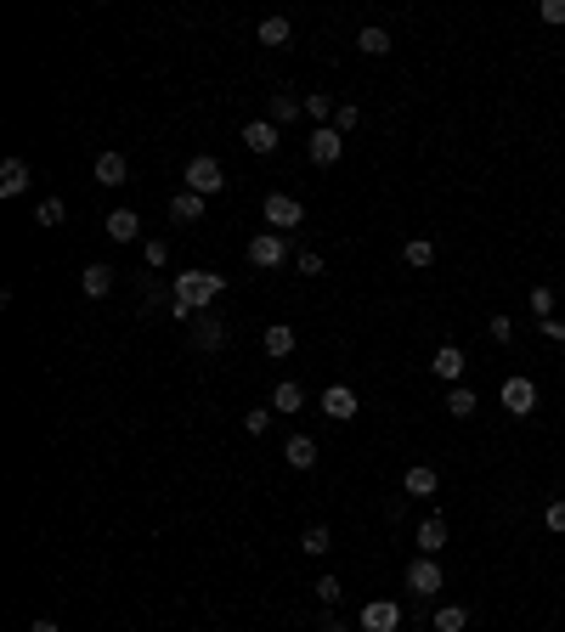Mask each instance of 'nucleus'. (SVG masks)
<instances>
[{
	"mask_svg": "<svg viewBox=\"0 0 565 632\" xmlns=\"http://www.w3.org/2000/svg\"><path fill=\"white\" fill-rule=\"evenodd\" d=\"M221 288H226L221 271H176V300L192 305V311H198V305H216Z\"/></svg>",
	"mask_w": 565,
	"mask_h": 632,
	"instance_id": "nucleus-1",
	"label": "nucleus"
},
{
	"mask_svg": "<svg viewBox=\"0 0 565 632\" xmlns=\"http://www.w3.org/2000/svg\"><path fill=\"white\" fill-rule=\"evenodd\" d=\"M498 401H503V412H509V418H531V412H538V384H531L526 373H514V378H503Z\"/></svg>",
	"mask_w": 565,
	"mask_h": 632,
	"instance_id": "nucleus-2",
	"label": "nucleus"
},
{
	"mask_svg": "<svg viewBox=\"0 0 565 632\" xmlns=\"http://www.w3.org/2000/svg\"><path fill=\"white\" fill-rule=\"evenodd\" d=\"M187 192H198V198H209V192H221L226 187V169H221V159H209V152H198V159L187 164Z\"/></svg>",
	"mask_w": 565,
	"mask_h": 632,
	"instance_id": "nucleus-3",
	"label": "nucleus"
},
{
	"mask_svg": "<svg viewBox=\"0 0 565 632\" xmlns=\"http://www.w3.org/2000/svg\"><path fill=\"white\" fill-rule=\"evenodd\" d=\"M357 627L362 632H402V610H396V598H368Z\"/></svg>",
	"mask_w": 565,
	"mask_h": 632,
	"instance_id": "nucleus-4",
	"label": "nucleus"
},
{
	"mask_svg": "<svg viewBox=\"0 0 565 632\" xmlns=\"http://www.w3.org/2000/svg\"><path fill=\"white\" fill-rule=\"evenodd\" d=\"M261 215H266V226H271V232H288V226H300V221H305L300 198H288V192H271Z\"/></svg>",
	"mask_w": 565,
	"mask_h": 632,
	"instance_id": "nucleus-5",
	"label": "nucleus"
},
{
	"mask_svg": "<svg viewBox=\"0 0 565 632\" xmlns=\"http://www.w3.org/2000/svg\"><path fill=\"white\" fill-rule=\"evenodd\" d=\"M305 152H311V164H340V152H345V136L334 130V125H317L311 130V142H305Z\"/></svg>",
	"mask_w": 565,
	"mask_h": 632,
	"instance_id": "nucleus-6",
	"label": "nucleus"
},
{
	"mask_svg": "<svg viewBox=\"0 0 565 632\" xmlns=\"http://www.w3.org/2000/svg\"><path fill=\"white\" fill-rule=\"evenodd\" d=\"M283 232H261V238H249V266L255 271H271V266H283Z\"/></svg>",
	"mask_w": 565,
	"mask_h": 632,
	"instance_id": "nucleus-7",
	"label": "nucleus"
},
{
	"mask_svg": "<svg viewBox=\"0 0 565 632\" xmlns=\"http://www.w3.org/2000/svg\"><path fill=\"white\" fill-rule=\"evenodd\" d=\"M407 588H413L419 598H436V593H441V565H436V559H424V553H419V559L407 565Z\"/></svg>",
	"mask_w": 565,
	"mask_h": 632,
	"instance_id": "nucleus-8",
	"label": "nucleus"
},
{
	"mask_svg": "<svg viewBox=\"0 0 565 632\" xmlns=\"http://www.w3.org/2000/svg\"><path fill=\"white\" fill-rule=\"evenodd\" d=\"M464 367H469V356H464L458 345H441L436 356H430V373H436L441 384H458V378H464Z\"/></svg>",
	"mask_w": 565,
	"mask_h": 632,
	"instance_id": "nucleus-9",
	"label": "nucleus"
},
{
	"mask_svg": "<svg viewBox=\"0 0 565 632\" xmlns=\"http://www.w3.org/2000/svg\"><path fill=\"white\" fill-rule=\"evenodd\" d=\"M323 412H328L334 424L357 418V390H350V384H328V390H323Z\"/></svg>",
	"mask_w": 565,
	"mask_h": 632,
	"instance_id": "nucleus-10",
	"label": "nucleus"
},
{
	"mask_svg": "<svg viewBox=\"0 0 565 632\" xmlns=\"http://www.w3.org/2000/svg\"><path fill=\"white\" fill-rule=\"evenodd\" d=\"M278 125H271V119H255V125H243V147L249 152H278Z\"/></svg>",
	"mask_w": 565,
	"mask_h": 632,
	"instance_id": "nucleus-11",
	"label": "nucleus"
},
{
	"mask_svg": "<svg viewBox=\"0 0 565 632\" xmlns=\"http://www.w3.org/2000/svg\"><path fill=\"white\" fill-rule=\"evenodd\" d=\"M402 491H407V497H436V491H441V474H436L430 464H413V469H407V480H402Z\"/></svg>",
	"mask_w": 565,
	"mask_h": 632,
	"instance_id": "nucleus-12",
	"label": "nucleus"
},
{
	"mask_svg": "<svg viewBox=\"0 0 565 632\" xmlns=\"http://www.w3.org/2000/svg\"><path fill=\"white\" fill-rule=\"evenodd\" d=\"M23 192H28V164L6 159V164H0V198H23Z\"/></svg>",
	"mask_w": 565,
	"mask_h": 632,
	"instance_id": "nucleus-13",
	"label": "nucleus"
},
{
	"mask_svg": "<svg viewBox=\"0 0 565 632\" xmlns=\"http://www.w3.org/2000/svg\"><path fill=\"white\" fill-rule=\"evenodd\" d=\"M125 176H130L125 152H102L97 159V187H125Z\"/></svg>",
	"mask_w": 565,
	"mask_h": 632,
	"instance_id": "nucleus-14",
	"label": "nucleus"
},
{
	"mask_svg": "<svg viewBox=\"0 0 565 632\" xmlns=\"http://www.w3.org/2000/svg\"><path fill=\"white\" fill-rule=\"evenodd\" d=\"M390 28H379V23H368V28H362V35H357V51L362 57H390Z\"/></svg>",
	"mask_w": 565,
	"mask_h": 632,
	"instance_id": "nucleus-15",
	"label": "nucleus"
},
{
	"mask_svg": "<svg viewBox=\"0 0 565 632\" xmlns=\"http://www.w3.org/2000/svg\"><path fill=\"white\" fill-rule=\"evenodd\" d=\"M441 548H447V519H424V526H419V553L436 559Z\"/></svg>",
	"mask_w": 565,
	"mask_h": 632,
	"instance_id": "nucleus-16",
	"label": "nucleus"
},
{
	"mask_svg": "<svg viewBox=\"0 0 565 632\" xmlns=\"http://www.w3.org/2000/svg\"><path fill=\"white\" fill-rule=\"evenodd\" d=\"M283 457H288V469H311V464H317V441H311V435H288Z\"/></svg>",
	"mask_w": 565,
	"mask_h": 632,
	"instance_id": "nucleus-17",
	"label": "nucleus"
},
{
	"mask_svg": "<svg viewBox=\"0 0 565 632\" xmlns=\"http://www.w3.org/2000/svg\"><path fill=\"white\" fill-rule=\"evenodd\" d=\"M192 345L198 350H221L226 345V328H221V322H209V316H192Z\"/></svg>",
	"mask_w": 565,
	"mask_h": 632,
	"instance_id": "nucleus-18",
	"label": "nucleus"
},
{
	"mask_svg": "<svg viewBox=\"0 0 565 632\" xmlns=\"http://www.w3.org/2000/svg\"><path fill=\"white\" fill-rule=\"evenodd\" d=\"M170 215H176V221H181V226H192V221H198V215H204V198H198V192H187V187H181V192H170Z\"/></svg>",
	"mask_w": 565,
	"mask_h": 632,
	"instance_id": "nucleus-19",
	"label": "nucleus"
},
{
	"mask_svg": "<svg viewBox=\"0 0 565 632\" xmlns=\"http://www.w3.org/2000/svg\"><path fill=\"white\" fill-rule=\"evenodd\" d=\"M136 232H142V221H136V209H114V215H108V238H114V243H130Z\"/></svg>",
	"mask_w": 565,
	"mask_h": 632,
	"instance_id": "nucleus-20",
	"label": "nucleus"
},
{
	"mask_svg": "<svg viewBox=\"0 0 565 632\" xmlns=\"http://www.w3.org/2000/svg\"><path fill=\"white\" fill-rule=\"evenodd\" d=\"M430 627H436V632H464V627H469V610H464V605H441V610L430 615Z\"/></svg>",
	"mask_w": 565,
	"mask_h": 632,
	"instance_id": "nucleus-21",
	"label": "nucleus"
},
{
	"mask_svg": "<svg viewBox=\"0 0 565 632\" xmlns=\"http://www.w3.org/2000/svg\"><path fill=\"white\" fill-rule=\"evenodd\" d=\"M261 345H266V356H288V350H294V328H283V322H271V328L261 333Z\"/></svg>",
	"mask_w": 565,
	"mask_h": 632,
	"instance_id": "nucleus-22",
	"label": "nucleus"
},
{
	"mask_svg": "<svg viewBox=\"0 0 565 632\" xmlns=\"http://www.w3.org/2000/svg\"><path fill=\"white\" fill-rule=\"evenodd\" d=\"M80 288H85L90 300H102V294H108V288H114V266H85V277H80Z\"/></svg>",
	"mask_w": 565,
	"mask_h": 632,
	"instance_id": "nucleus-23",
	"label": "nucleus"
},
{
	"mask_svg": "<svg viewBox=\"0 0 565 632\" xmlns=\"http://www.w3.org/2000/svg\"><path fill=\"white\" fill-rule=\"evenodd\" d=\"M305 407V390H300V384H278V390H271V412H300Z\"/></svg>",
	"mask_w": 565,
	"mask_h": 632,
	"instance_id": "nucleus-24",
	"label": "nucleus"
},
{
	"mask_svg": "<svg viewBox=\"0 0 565 632\" xmlns=\"http://www.w3.org/2000/svg\"><path fill=\"white\" fill-rule=\"evenodd\" d=\"M441 407H447L452 418H469V412H475L481 401H475V390H464V384H452V390H447V401H441Z\"/></svg>",
	"mask_w": 565,
	"mask_h": 632,
	"instance_id": "nucleus-25",
	"label": "nucleus"
},
{
	"mask_svg": "<svg viewBox=\"0 0 565 632\" xmlns=\"http://www.w3.org/2000/svg\"><path fill=\"white\" fill-rule=\"evenodd\" d=\"M402 260H407V266H413V271L436 266V243H430V238H413V243H407V249H402Z\"/></svg>",
	"mask_w": 565,
	"mask_h": 632,
	"instance_id": "nucleus-26",
	"label": "nucleus"
},
{
	"mask_svg": "<svg viewBox=\"0 0 565 632\" xmlns=\"http://www.w3.org/2000/svg\"><path fill=\"white\" fill-rule=\"evenodd\" d=\"M305 113H311V119H317V125H328V119H334V113H340V102H334V97H328V90H311V97H305Z\"/></svg>",
	"mask_w": 565,
	"mask_h": 632,
	"instance_id": "nucleus-27",
	"label": "nucleus"
},
{
	"mask_svg": "<svg viewBox=\"0 0 565 632\" xmlns=\"http://www.w3.org/2000/svg\"><path fill=\"white\" fill-rule=\"evenodd\" d=\"M300 107H305V102H294L288 90H278V97H271V125H288V119H300Z\"/></svg>",
	"mask_w": 565,
	"mask_h": 632,
	"instance_id": "nucleus-28",
	"label": "nucleus"
},
{
	"mask_svg": "<svg viewBox=\"0 0 565 632\" xmlns=\"http://www.w3.org/2000/svg\"><path fill=\"white\" fill-rule=\"evenodd\" d=\"M300 548H305V553H311V559H323V553L334 548V536H328V526H311V531H305V536H300Z\"/></svg>",
	"mask_w": 565,
	"mask_h": 632,
	"instance_id": "nucleus-29",
	"label": "nucleus"
},
{
	"mask_svg": "<svg viewBox=\"0 0 565 632\" xmlns=\"http://www.w3.org/2000/svg\"><path fill=\"white\" fill-rule=\"evenodd\" d=\"M288 18H261V45H288Z\"/></svg>",
	"mask_w": 565,
	"mask_h": 632,
	"instance_id": "nucleus-30",
	"label": "nucleus"
},
{
	"mask_svg": "<svg viewBox=\"0 0 565 632\" xmlns=\"http://www.w3.org/2000/svg\"><path fill=\"white\" fill-rule=\"evenodd\" d=\"M317 598H323V605H340V598H345V581H340V576H317Z\"/></svg>",
	"mask_w": 565,
	"mask_h": 632,
	"instance_id": "nucleus-31",
	"label": "nucleus"
},
{
	"mask_svg": "<svg viewBox=\"0 0 565 632\" xmlns=\"http://www.w3.org/2000/svg\"><path fill=\"white\" fill-rule=\"evenodd\" d=\"M357 125H362L357 102H340V113H334V130H340V136H350V130H357Z\"/></svg>",
	"mask_w": 565,
	"mask_h": 632,
	"instance_id": "nucleus-32",
	"label": "nucleus"
},
{
	"mask_svg": "<svg viewBox=\"0 0 565 632\" xmlns=\"http://www.w3.org/2000/svg\"><path fill=\"white\" fill-rule=\"evenodd\" d=\"M243 429H249V435H266V429H271V407H249V412H243Z\"/></svg>",
	"mask_w": 565,
	"mask_h": 632,
	"instance_id": "nucleus-33",
	"label": "nucleus"
},
{
	"mask_svg": "<svg viewBox=\"0 0 565 632\" xmlns=\"http://www.w3.org/2000/svg\"><path fill=\"white\" fill-rule=\"evenodd\" d=\"M531 311H538V316L548 322V311H554V288H548V283H538V288H531Z\"/></svg>",
	"mask_w": 565,
	"mask_h": 632,
	"instance_id": "nucleus-34",
	"label": "nucleus"
},
{
	"mask_svg": "<svg viewBox=\"0 0 565 632\" xmlns=\"http://www.w3.org/2000/svg\"><path fill=\"white\" fill-rule=\"evenodd\" d=\"M63 198H45V204H40V226H63Z\"/></svg>",
	"mask_w": 565,
	"mask_h": 632,
	"instance_id": "nucleus-35",
	"label": "nucleus"
},
{
	"mask_svg": "<svg viewBox=\"0 0 565 632\" xmlns=\"http://www.w3.org/2000/svg\"><path fill=\"white\" fill-rule=\"evenodd\" d=\"M543 526H548V531H560V536H565V497H554V503H548V514H543Z\"/></svg>",
	"mask_w": 565,
	"mask_h": 632,
	"instance_id": "nucleus-36",
	"label": "nucleus"
},
{
	"mask_svg": "<svg viewBox=\"0 0 565 632\" xmlns=\"http://www.w3.org/2000/svg\"><path fill=\"white\" fill-rule=\"evenodd\" d=\"M486 328H492L498 345H509V339H514V322H509V316H486Z\"/></svg>",
	"mask_w": 565,
	"mask_h": 632,
	"instance_id": "nucleus-37",
	"label": "nucleus"
},
{
	"mask_svg": "<svg viewBox=\"0 0 565 632\" xmlns=\"http://www.w3.org/2000/svg\"><path fill=\"white\" fill-rule=\"evenodd\" d=\"M300 271H305V277H323V254L305 249V254H300Z\"/></svg>",
	"mask_w": 565,
	"mask_h": 632,
	"instance_id": "nucleus-38",
	"label": "nucleus"
},
{
	"mask_svg": "<svg viewBox=\"0 0 565 632\" xmlns=\"http://www.w3.org/2000/svg\"><path fill=\"white\" fill-rule=\"evenodd\" d=\"M543 23H565V0H543Z\"/></svg>",
	"mask_w": 565,
	"mask_h": 632,
	"instance_id": "nucleus-39",
	"label": "nucleus"
},
{
	"mask_svg": "<svg viewBox=\"0 0 565 632\" xmlns=\"http://www.w3.org/2000/svg\"><path fill=\"white\" fill-rule=\"evenodd\" d=\"M164 260H170V249H164V243L153 238V243H147V266H164Z\"/></svg>",
	"mask_w": 565,
	"mask_h": 632,
	"instance_id": "nucleus-40",
	"label": "nucleus"
},
{
	"mask_svg": "<svg viewBox=\"0 0 565 632\" xmlns=\"http://www.w3.org/2000/svg\"><path fill=\"white\" fill-rule=\"evenodd\" d=\"M543 333H548V339H560V345H565V322H560V316H548V322H543Z\"/></svg>",
	"mask_w": 565,
	"mask_h": 632,
	"instance_id": "nucleus-41",
	"label": "nucleus"
},
{
	"mask_svg": "<svg viewBox=\"0 0 565 632\" xmlns=\"http://www.w3.org/2000/svg\"><path fill=\"white\" fill-rule=\"evenodd\" d=\"M317 632H350V627L340 621V615H323V627H317Z\"/></svg>",
	"mask_w": 565,
	"mask_h": 632,
	"instance_id": "nucleus-42",
	"label": "nucleus"
},
{
	"mask_svg": "<svg viewBox=\"0 0 565 632\" xmlns=\"http://www.w3.org/2000/svg\"><path fill=\"white\" fill-rule=\"evenodd\" d=\"M28 632H63V627H57V621H35V627H28Z\"/></svg>",
	"mask_w": 565,
	"mask_h": 632,
	"instance_id": "nucleus-43",
	"label": "nucleus"
}]
</instances>
